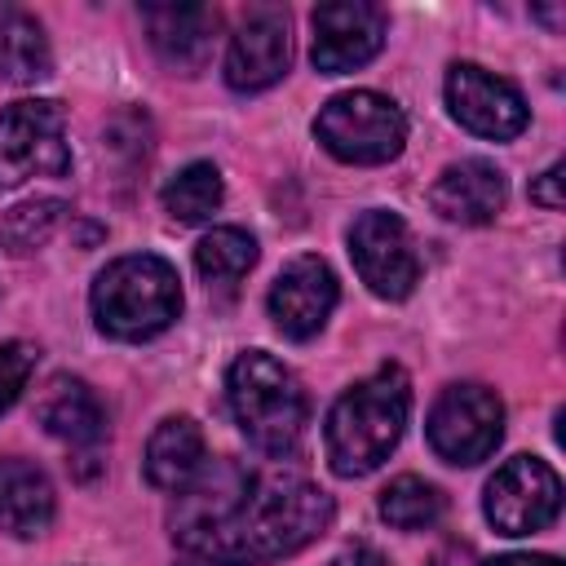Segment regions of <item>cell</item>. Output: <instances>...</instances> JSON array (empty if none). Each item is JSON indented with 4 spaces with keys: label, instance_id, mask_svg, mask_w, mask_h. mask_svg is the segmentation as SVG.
<instances>
[{
    "label": "cell",
    "instance_id": "83f0119b",
    "mask_svg": "<svg viewBox=\"0 0 566 566\" xmlns=\"http://www.w3.org/2000/svg\"><path fill=\"white\" fill-rule=\"evenodd\" d=\"M186 566H230V562H212V557H199V562H186Z\"/></svg>",
    "mask_w": 566,
    "mask_h": 566
},
{
    "label": "cell",
    "instance_id": "4316f807",
    "mask_svg": "<svg viewBox=\"0 0 566 566\" xmlns=\"http://www.w3.org/2000/svg\"><path fill=\"white\" fill-rule=\"evenodd\" d=\"M486 566H562L557 557H544V553H509V557H495Z\"/></svg>",
    "mask_w": 566,
    "mask_h": 566
},
{
    "label": "cell",
    "instance_id": "44dd1931",
    "mask_svg": "<svg viewBox=\"0 0 566 566\" xmlns=\"http://www.w3.org/2000/svg\"><path fill=\"white\" fill-rule=\"evenodd\" d=\"M221 195H226V186H221L217 164L195 159V164H186V168L164 186V212H168L172 221H181V226H195V221H208V217L221 208Z\"/></svg>",
    "mask_w": 566,
    "mask_h": 566
},
{
    "label": "cell",
    "instance_id": "9a60e30c",
    "mask_svg": "<svg viewBox=\"0 0 566 566\" xmlns=\"http://www.w3.org/2000/svg\"><path fill=\"white\" fill-rule=\"evenodd\" d=\"M429 199H433V212H442L455 226H486L504 208L509 186L491 159H460L433 181Z\"/></svg>",
    "mask_w": 566,
    "mask_h": 566
},
{
    "label": "cell",
    "instance_id": "5bb4252c",
    "mask_svg": "<svg viewBox=\"0 0 566 566\" xmlns=\"http://www.w3.org/2000/svg\"><path fill=\"white\" fill-rule=\"evenodd\" d=\"M142 22L164 66L190 75L212 57V35L221 18L212 4H146Z\"/></svg>",
    "mask_w": 566,
    "mask_h": 566
},
{
    "label": "cell",
    "instance_id": "d4e9b609",
    "mask_svg": "<svg viewBox=\"0 0 566 566\" xmlns=\"http://www.w3.org/2000/svg\"><path fill=\"white\" fill-rule=\"evenodd\" d=\"M531 199L539 203V208H562V164H553L548 172H539V181L531 186Z\"/></svg>",
    "mask_w": 566,
    "mask_h": 566
},
{
    "label": "cell",
    "instance_id": "8992f818",
    "mask_svg": "<svg viewBox=\"0 0 566 566\" xmlns=\"http://www.w3.org/2000/svg\"><path fill=\"white\" fill-rule=\"evenodd\" d=\"M71 168L66 111L49 97H27L0 111V186L62 177Z\"/></svg>",
    "mask_w": 566,
    "mask_h": 566
},
{
    "label": "cell",
    "instance_id": "7a4b0ae2",
    "mask_svg": "<svg viewBox=\"0 0 566 566\" xmlns=\"http://www.w3.org/2000/svg\"><path fill=\"white\" fill-rule=\"evenodd\" d=\"M411 385L402 367H380L345 389L327 416V460L340 478H363L389 460L407 429Z\"/></svg>",
    "mask_w": 566,
    "mask_h": 566
},
{
    "label": "cell",
    "instance_id": "d6986e66",
    "mask_svg": "<svg viewBox=\"0 0 566 566\" xmlns=\"http://www.w3.org/2000/svg\"><path fill=\"white\" fill-rule=\"evenodd\" d=\"M49 71H53V53H49L44 27L31 13L9 9L0 18V75L13 84H35Z\"/></svg>",
    "mask_w": 566,
    "mask_h": 566
},
{
    "label": "cell",
    "instance_id": "8fae6325",
    "mask_svg": "<svg viewBox=\"0 0 566 566\" xmlns=\"http://www.w3.org/2000/svg\"><path fill=\"white\" fill-rule=\"evenodd\" d=\"M447 106L469 133L491 137V142H509L526 128L522 93L504 75H495L478 62H455L447 71Z\"/></svg>",
    "mask_w": 566,
    "mask_h": 566
},
{
    "label": "cell",
    "instance_id": "cb8c5ba5",
    "mask_svg": "<svg viewBox=\"0 0 566 566\" xmlns=\"http://www.w3.org/2000/svg\"><path fill=\"white\" fill-rule=\"evenodd\" d=\"M35 371V345L27 340H4L0 345V411H9L18 402V394L27 389Z\"/></svg>",
    "mask_w": 566,
    "mask_h": 566
},
{
    "label": "cell",
    "instance_id": "30bf717a",
    "mask_svg": "<svg viewBox=\"0 0 566 566\" xmlns=\"http://www.w3.org/2000/svg\"><path fill=\"white\" fill-rule=\"evenodd\" d=\"M292 66V27L274 4H256L239 18L226 53V84L234 93H261L279 84Z\"/></svg>",
    "mask_w": 566,
    "mask_h": 566
},
{
    "label": "cell",
    "instance_id": "7402d4cb",
    "mask_svg": "<svg viewBox=\"0 0 566 566\" xmlns=\"http://www.w3.org/2000/svg\"><path fill=\"white\" fill-rule=\"evenodd\" d=\"M442 491L416 473H402L380 491V517L398 531H424L442 517Z\"/></svg>",
    "mask_w": 566,
    "mask_h": 566
},
{
    "label": "cell",
    "instance_id": "277c9868",
    "mask_svg": "<svg viewBox=\"0 0 566 566\" xmlns=\"http://www.w3.org/2000/svg\"><path fill=\"white\" fill-rule=\"evenodd\" d=\"M181 314V283L164 256L133 252L93 279V318L115 340H150Z\"/></svg>",
    "mask_w": 566,
    "mask_h": 566
},
{
    "label": "cell",
    "instance_id": "e0dca14e",
    "mask_svg": "<svg viewBox=\"0 0 566 566\" xmlns=\"http://www.w3.org/2000/svg\"><path fill=\"white\" fill-rule=\"evenodd\" d=\"M53 513H57V495L49 473L22 455H0V531L18 539H35L49 531Z\"/></svg>",
    "mask_w": 566,
    "mask_h": 566
},
{
    "label": "cell",
    "instance_id": "5b68a950",
    "mask_svg": "<svg viewBox=\"0 0 566 566\" xmlns=\"http://www.w3.org/2000/svg\"><path fill=\"white\" fill-rule=\"evenodd\" d=\"M314 137L345 164H389L407 142V115L394 97L354 88L318 111Z\"/></svg>",
    "mask_w": 566,
    "mask_h": 566
},
{
    "label": "cell",
    "instance_id": "ffe728a7",
    "mask_svg": "<svg viewBox=\"0 0 566 566\" xmlns=\"http://www.w3.org/2000/svg\"><path fill=\"white\" fill-rule=\"evenodd\" d=\"M252 265H256V239L248 230H234V226H221V230L203 234L199 248H195V270L217 292H230Z\"/></svg>",
    "mask_w": 566,
    "mask_h": 566
},
{
    "label": "cell",
    "instance_id": "6da1fadb",
    "mask_svg": "<svg viewBox=\"0 0 566 566\" xmlns=\"http://www.w3.org/2000/svg\"><path fill=\"white\" fill-rule=\"evenodd\" d=\"M332 517H336V504L323 486L296 473H265L248 482L243 500L217 526L190 535L181 548L212 562H230V566L270 562L314 544L332 526Z\"/></svg>",
    "mask_w": 566,
    "mask_h": 566
},
{
    "label": "cell",
    "instance_id": "603a6c76",
    "mask_svg": "<svg viewBox=\"0 0 566 566\" xmlns=\"http://www.w3.org/2000/svg\"><path fill=\"white\" fill-rule=\"evenodd\" d=\"M57 221H62L57 199H27L0 217V239L9 243V252H31L57 230Z\"/></svg>",
    "mask_w": 566,
    "mask_h": 566
},
{
    "label": "cell",
    "instance_id": "ac0fdd59",
    "mask_svg": "<svg viewBox=\"0 0 566 566\" xmlns=\"http://www.w3.org/2000/svg\"><path fill=\"white\" fill-rule=\"evenodd\" d=\"M203 469V429L190 416H168L146 442V478L159 491H181Z\"/></svg>",
    "mask_w": 566,
    "mask_h": 566
},
{
    "label": "cell",
    "instance_id": "7c38bea8",
    "mask_svg": "<svg viewBox=\"0 0 566 566\" xmlns=\"http://www.w3.org/2000/svg\"><path fill=\"white\" fill-rule=\"evenodd\" d=\"M385 44V13L367 0H332L314 9V66L345 75L371 62Z\"/></svg>",
    "mask_w": 566,
    "mask_h": 566
},
{
    "label": "cell",
    "instance_id": "9c48e42d",
    "mask_svg": "<svg viewBox=\"0 0 566 566\" xmlns=\"http://www.w3.org/2000/svg\"><path fill=\"white\" fill-rule=\"evenodd\" d=\"M349 256L363 274V283L380 301H402L411 296L420 279V261L407 234V221L389 208H371L349 226Z\"/></svg>",
    "mask_w": 566,
    "mask_h": 566
},
{
    "label": "cell",
    "instance_id": "ba28073f",
    "mask_svg": "<svg viewBox=\"0 0 566 566\" xmlns=\"http://www.w3.org/2000/svg\"><path fill=\"white\" fill-rule=\"evenodd\" d=\"M482 509L500 535H535L562 513V478L535 455H513L486 482Z\"/></svg>",
    "mask_w": 566,
    "mask_h": 566
},
{
    "label": "cell",
    "instance_id": "3957f363",
    "mask_svg": "<svg viewBox=\"0 0 566 566\" xmlns=\"http://www.w3.org/2000/svg\"><path fill=\"white\" fill-rule=\"evenodd\" d=\"M226 398H230L234 424L256 451L283 460L301 447L310 424V402L301 380L274 354L243 349L226 371Z\"/></svg>",
    "mask_w": 566,
    "mask_h": 566
},
{
    "label": "cell",
    "instance_id": "2e32d148",
    "mask_svg": "<svg viewBox=\"0 0 566 566\" xmlns=\"http://www.w3.org/2000/svg\"><path fill=\"white\" fill-rule=\"evenodd\" d=\"M35 416L57 442H66L84 455H93L106 438V411H102L97 394L75 376H53L35 402Z\"/></svg>",
    "mask_w": 566,
    "mask_h": 566
},
{
    "label": "cell",
    "instance_id": "4fadbf2b",
    "mask_svg": "<svg viewBox=\"0 0 566 566\" xmlns=\"http://www.w3.org/2000/svg\"><path fill=\"white\" fill-rule=\"evenodd\" d=\"M336 310V274L323 256H296L270 287V318L287 340H310Z\"/></svg>",
    "mask_w": 566,
    "mask_h": 566
},
{
    "label": "cell",
    "instance_id": "484cf974",
    "mask_svg": "<svg viewBox=\"0 0 566 566\" xmlns=\"http://www.w3.org/2000/svg\"><path fill=\"white\" fill-rule=\"evenodd\" d=\"M327 566H385V557H380L376 548H367V544H354V548L336 553Z\"/></svg>",
    "mask_w": 566,
    "mask_h": 566
},
{
    "label": "cell",
    "instance_id": "52a82bcc",
    "mask_svg": "<svg viewBox=\"0 0 566 566\" xmlns=\"http://www.w3.org/2000/svg\"><path fill=\"white\" fill-rule=\"evenodd\" d=\"M424 433L447 464H478L504 438V402L486 385H451L433 402Z\"/></svg>",
    "mask_w": 566,
    "mask_h": 566
}]
</instances>
